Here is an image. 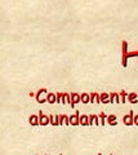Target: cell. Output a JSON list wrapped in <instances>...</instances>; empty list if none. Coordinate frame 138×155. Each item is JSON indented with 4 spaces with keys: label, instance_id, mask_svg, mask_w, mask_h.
Returning a JSON list of instances; mask_svg holds the SVG:
<instances>
[{
    "label": "cell",
    "instance_id": "8fae6325",
    "mask_svg": "<svg viewBox=\"0 0 138 155\" xmlns=\"http://www.w3.org/2000/svg\"><path fill=\"white\" fill-rule=\"evenodd\" d=\"M49 120L52 123V125H59V115H50L49 116Z\"/></svg>",
    "mask_w": 138,
    "mask_h": 155
},
{
    "label": "cell",
    "instance_id": "5bb4252c",
    "mask_svg": "<svg viewBox=\"0 0 138 155\" xmlns=\"http://www.w3.org/2000/svg\"><path fill=\"white\" fill-rule=\"evenodd\" d=\"M80 98H81V102L83 103H89L90 102V94H88V93L80 94Z\"/></svg>",
    "mask_w": 138,
    "mask_h": 155
},
{
    "label": "cell",
    "instance_id": "ac0fdd59",
    "mask_svg": "<svg viewBox=\"0 0 138 155\" xmlns=\"http://www.w3.org/2000/svg\"><path fill=\"white\" fill-rule=\"evenodd\" d=\"M128 100H129L130 103H137V94L136 93H129V96H128Z\"/></svg>",
    "mask_w": 138,
    "mask_h": 155
},
{
    "label": "cell",
    "instance_id": "d6986e66",
    "mask_svg": "<svg viewBox=\"0 0 138 155\" xmlns=\"http://www.w3.org/2000/svg\"><path fill=\"white\" fill-rule=\"evenodd\" d=\"M120 103H125V100H127V93L124 92V90H121L120 93Z\"/></svg>",
    "mask_w": 138,
    "mask_h": 155
},
{
    "label": "cell",
    "instance_id": "9a60e30c",
    "mask_svg": "<svg viewBox=\"0 0 138 155\" xmlns=\"http://www.w3.org/2000/svg\"><path fill=\"white\" fill-rule=\"evenodd\" d=\"M107 124H110V125H116L118 124L116 116H115V115H108L107 116Z\"/></svg>",
    "mask_w": 138,
    "mask_h": 155
},
{
    "label": "cell",
    "instance_id": "6da1fadb",
    "mask_svg": "<svg viewBox=\"0 0 138 155\" xmlns=\"http://www.w3.org/2000/svg\"><path fill=\"white\" fill-rule=\"evenodd\" d=\"M127 47H128V43L127 42H123V58H121V63H123L124 67L128 65V58H129V57H138V51L137 52L128 53L127 52Z\"/></svg>",
    "mask_w": 138,
    "mask_h": 155
},
{
    "label": "cell",
    "instance_id": "5b68a950",
    "mask_svg": "<svg viewBox=\"0 0 138 155\" xmlns=\"http://www.w3.org/2000/svg\"><path fill=\"white\" fill-rule=\"evenodd\" d=\"M79 120H80V114L79 112L72 114V115L70 116V125H80Z\"/></svg>",
    "mask_w": 138,
    "mask_h": 155
},
{
    "label": "cell",
    "instance_id": "52a82bcc",
    "mask_svg": "<svg viewBox=\"0 0 138 155\" xmlns=\"http://www.w3.org/2000/svg\"><path fill=\"white\" fill-rule=\"evenodd\" d=\"M79 124L80 125H89V116L85 115V114H83V115H80V120H79Z\"/></svg>",
    "mask_w": 138,
    "mask_h": 155
},
{
    "label": "cell",
    "instance_id": "9c48e42d",
    "mask_svg": "<svg viewBox=\"0 0 138 155\" xmlns=\"http://www.w3.org/2000/svg\"><path fill=\"white\" fill-rule=\"evenodd\" d=\"M29 122H30V124L34 125V127L39 125V115H31L29 118Z\"/></svg>",
    "mask_w": 138,
    "mask_h": 155
},
{
    "label": "cell",
    "instance_id": "2e32d148",
    "mask_svg": "<svg viewBox=\"0 0 138 155\" xmlns=\"http://www.w3.org/2000/svg\"><path fill=\"white\" fill-rule=\"evenodd\" d=\"M107 116L108 115H106V114H103V112L99 114V115H98V118H99V125H105L106 124V119H107Z\"/></svg>",
    "mask_w": 138,
    "mask_h": 155
},
{
    "label": "cell",
    "instance_id": "4fadbf2b",
    "mask_svg": "<svg viewBox=\"0 0 138 155\" xmlns=\"http://www.w3.org/2000/svg\"><path fill=\"white\" fill-rule=\"evenodd\" d=\"M99 100H101V102H103V103H108L110 102V93H101Z\"/></svg>",
    "mask_w": 138,
    "mask_h": 155
},
{
    "label": "cell",
    "instance_id": "ffe728a7",
    "mask_svg": "<svg viewBox=\"0 0 138 155\" xmlns=\"http://www.w3.org/2000/svg\"><path fill=\"white\" fill-rule=\"evenodd\" d=\"M65 103H68V105L71 103V94L65 93Z\"/></svg>",
    "mask_w": 138,
    "mask_h": 155
},
{
    "label": "cell",
    "instance_id": "8992f818",
    "mask_svg": "<svg viewBox=\"0 0 138 155\" xmlns=\"http://www.w3.org/2000/svg\"><path fill=\"white\" fill-rule=\"evenodd\" d=\"M79 102H81L80 94L79 93H71V103H70V106L74 107L76 103H79Z\"/></svg>",
    "mask_w": 138,
    "mask_h": 155
},
{
    "label": "cell",
    "instance_id": "44dd1931",
    "mask_svg": "<svg viewBox=\"0 0 138 155\" xmlns=\"http://www.w3.org/2000/svg\"><path fill=\"white\" fill-rule=\"evenodd\" d=\"M134 124L138 125V115H134Z\"/></svg>",
    "mask_w": 138,
    "mask_h": 155
},
{
    "label": "cell",
    "instance_id": "7a4b0ae2",
    "mask_svg": "<svg viewBox=\"0 0 138 155\" xmlns=\"http://www.w3.org/2000/svg\"><path fill=\"white\" fill-rule=\"evenodd\" d=\"M47 97H48V92H47V89H45V88L39 89V90H38V93H36V96H35L36 101H38L39 103L48 102V101H47Z\"/></svg>",
    "mask_w": 138,
    "mask_h": 155
},
{
    "label": "cell",
    "instance_id": "30bf717a",
    "mask_svg": "<svg viewBox=\"0 0 138 155\" xmlns=\"http://www.w3.org/2000/svg\"><path fill=\"white\" fill-rule=\"evenodd\" d=\"M47 101H48V103H56L57 102V93H48Z\"/></svg>",
    "mask_w": 138,
    "mask_h": 155
},
{
    "label": "cell",
    "instance_id": "277c9868",
    "mask_svg": "<svg viewBox=\"0 0 138 155\" xmlns=\"http://www.w3.org/2000/svg\"><path fill=\"white\" fill-rule=\"evenodd\" d=\"M50 123V120H49V116H47L45 114H43V112H39V124H41V125H48Z\"/></svg>",
    "mask_w": 138,
    "mask_h": 155
},
{
    "label": "cell",
    "instance_id": "e0dca14e",
    "mask_svg": "<svg viewBox=\"0 0 138 155\" xmlns=\"http://www.w3.org/2000/svg\"><path fill=\"white\" fill-rule=\"evenodd\" d=\"M57 103L65 105V93H57Z\"/></svg>",
    "mask_w": 138,
    "mask_h": 155
},
{
    "label": "cell",
    "instance_id": "7402d4cb",
    "mask_svg": "<svg viewBox=\"0 0 138 155\" xmlns=\"http://www.w3.org/2000/svg\"><path fill=\"white\" fill-rule=\"evenodd\" d=\"M111 155H112V154H111Z\"/></svg>",
    "mask_w": 138,
    "mask_h": 155
},
{
    "label": "cell",
    "instance_id": "7c38bea8",
    "mask_svg": "<svg viewBox=\"0 0 138 155\" xmlns=\"http://www.w3.org/2000/svg\"><path fill=\"white\" fill-rule=\"evenodd\" d=\"M90 102L92 103H101L99 94L98 93H90Z\"/></svg>",
    "mask_w": 138,
    "mask_h": 155
},
{
    "label": "cell",
    "instance_id": "ba28073f",
    "mask_svg": "<svg viewBox=\"0 0 138 155\" xmlns=\"http://www.w3.org/2000/svg\"><path fill=\"white\" fill-rule=\"evenodd\" d=\"M99 125V118L97 115H89V125Z\"/></svg>",
    "mask_w": 138,
    "mask_h": 155
},
{
    "label": "cell",
    "instance_id": "3957f363",
    "mask_svg": "<svg viewBox=\"0 0 138 155\" xmlns=\"http://www.w3.org/2000/svg\"><path fill=\"white\" fill-rule=\"evenodd\" d=\"M123 122H124V124H127V125H133L134 124V112L130 111L128 115H125L123 118Z\"/></svg>",
    "mask_w": 138,
    "mask_h": 155
}]
</instances>
